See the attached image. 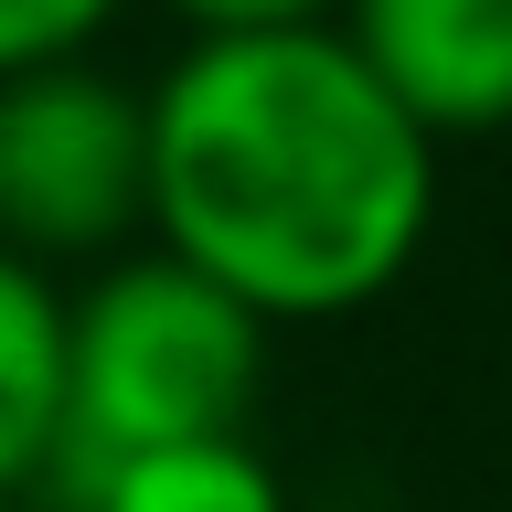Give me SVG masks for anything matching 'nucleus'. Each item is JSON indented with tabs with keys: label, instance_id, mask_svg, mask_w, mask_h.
Returning a JSON list of instances; mask_svg holds the SVG:
<instances>
[{
	"label": "nucleus",
	"instance_id": "2",
	"mask_svg": "<svg viewBox=\"0 0 512 512\" xmlns=\"http://www.w3.org/2000/svg\"><path fill=\"white\" fill-rule=\"evenodd\" d=\"M267 384V320L182 267L171 246H139L75 288V427L64 480L150 459V448L246 438V406Z\"/></svg>",
	"mask_w": 512,
	"mask_h": 512
},
{
	"label": "nucleus",
	"instance_id": "7",
	"mask_svg": "<svg viewBox=\"0 0 512 512\" xmlns=\"http://www.w3.org/2000/svg\"><path fill=\"white\" fill-rule=\"evenodd\" d=\"M118 11L128 0H0V86L43 75V64H86Z\"/></svg>",
	"mask_w": 512,
	"mask_h": 512
},
{
	"label": "nucleus",
	"instance_id": "4",
	"mask_svg": "<svg viewBox=\"0 0 512 512\" xmlns=\"http://www.w3.org/2000/svg\"><path fill=\"white\" fill-rule=\"evenodd\" d=\"M331 32L427 139L512 128V0H342Z\"/></svg>",
	"mask_w": 512,
	"mask_h": 512
},
{
	"label": "nucleus",
	"instance_id": "6",
	"mask_svg": "<svg viewBox=\"0 0 512 512\" xmlns=\"http://www.w3.org/2000/svg\"><path fill=\"white\" fill-rule=\"evenodd\" d=\"M75 512H288V480L267 470L256 438H203V448H150L118 470L64 480Z\"/></svg>",
	"mask_w": 512,
	"mask_h": 512
},
{
	"label": "nucleus",
	"instance_id": "8",
	"mask_svg": "<svg viewBox=\"0 0 512 512\" xmlns=\"http://www.w3.org/2000/svg\"><path fill=\"white\" fill-rule=\"evenodd\" d=\"M182 43H214V32H331L342 0H160Z\"/></svg>",
	"mask_w": 512,
	"mask_h": 512
},
{
	"label": "nucleus",
	"instance_id": "5",
	"mask_svg": "<svg viewBox=\"0 0 512 512\" xmlns=\"http://www.w3.org/2000/svg\"><path fill=\"white\" fill-rule=\"evenodd\" d=\"M64 427H75V299L54 267L0 246V502L64 480Z\"/></svg>",
	"mask_w": 512,
	"mask_h": 512
},
{
	"label": "nucleus",
	"instance_id": "1",
	"mask_svg": "<svg viewBox=\"0 0 512 512\" xmlns=\"http://www.w3.org/2000/svg\"><path fill=\"white\" fill-rule=\"evenodd\" d=\"M438 224V139L342 32H214L150 86V246L278 320L374 310Z\"/></svg>",
	"mask_w": 512,
	"mask_h": 512
},
{
	"label": "nucleus",
	"instance_id": "3",
	"mask_svg": "<svg viewBox=\"0 0 512 512\" xmlns=\"http://www.w3.org/2000/svg\"><path fill=\"white\" fill-rule=\"evenodd\" d=\"M150 235V86L43 64L0 86V246L32 267H118Z\"/></svg>",
	"mask_w": 512,
	"mask_h": 512
}]
</instances>
